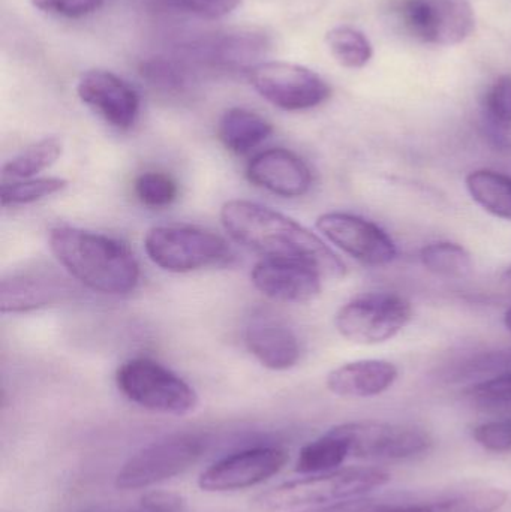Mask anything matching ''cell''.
Wrapping results in <instances>:
<instances>
[{"label": "cell", "instance_id": "6da1fadb", "mask_svg": "<svg viewBox=\"0 0 511 512\" xmlns=\"http://www.w3.org/2000/svg\"><path fill=\"white\" fill-rule=\"evenodd\" d=\"M221 222L237 243L263 258L300 262L323 279H342L347 274L344 262L320 237L270 207L228 201L222 206Z\"/></svg>", "mask_w": 511, "mask_h": 512}, {"label": "cell", "instance_id": "7a4b0ae2", "mask_svg": "<svg viewBox=\"0 0 511 512\" xmlns=\"http://www.w3.org/2000/svg\"><path fill=\"white\" fill-rule=\"evenodd\" d=\"M50 249L72 277L92 291L123 295L134 291L140 279L137 259L123 243L74 227L50 233Z\"/></svg>", "mask_w": 511, "mask_h": 512}, {"label": "cell", "instance_id": "3957f363", "mask_svg": "<svg viewBox=\"0 0 511 512\" xmlns=\"http://www.w3.org/2000/svg\"><path fill=\"white\" fill-rule=\"evenodd\" d=\"M390 481L389 472L378 468L336 469L288 481L255 496L252 507L260 512L317 508L363 498Z\"/></svg>", "mask_w": 511, "mask_h": 512}, {"label": "cell", "instance_id": "277c9868", "mask_svg": "<svg viewBox=\"0 0 511 512\" xmlns=\"http://www.w3.org/2000/svg\"><path fill=\"white\" fill-rule=\"evenodd\" d=\"M120 393L147 411L186 415L198 405L194 388L176 373L149 358H134L117 369Z\"/></svg>", "mask_w": 511, "mask_h": 512}, {"label": "cell", "instance_id": "5b68a950", "mask_svg": "<svg viewBox=\"0 0 511 512\" xmlns=\"http://www.w3.org/2000/svg\"><path fill=\"white\" fill-rule=\"evenodd\" d=\"M207 448V439L197 433H182L153 442L132 454L116 475L120 490H140L165 483L188 471Z\"/></svg>", "mask_w": 511, "mask_h": 512}, {"label": "cell", "instance_id": "8992f818", "mask_svg": "<svg viewBox=\"0 0 511 512\" xmlns=\"http://www.w3.org/2000/svg\"><path fill=\"white\" fill-rule=\"evenodd\" d=\"M413 318L410 301L396 292H369L348 301L336 313L342 337L357 345H380L401 333Z\"/></svg>", "mask_w": 511, "mask_h": 512}, {"label": "cell", "instance_id": "52a82bcc", "mask_svg": "<svg viewBox=\"0 0 511 512\" xmlns=\"http://www.w3.org/2000/svg\"><path fill=\"white\" fill-rule=\"evenodd\" d=\"M144 249L153 264L170 273H191L225 261L227 242L212 231L188 225H161L144 239Z\"/></svg>", "mask_w": 511, "mask_h": 512}, {"label": "cell", "instance_id": "ba28073f", "mask_svg": "<svg viewBox=\"0 0 511 512\" xmlns=\"http://www.w3.org/2000/svg\"><path fill=\"white\" fill-rule=\"evenodd\" d=\"M249 81L266 101L284 111L311 110L332 95L326 80L296 63H257L249 69Z\"/></svg>", "mask_w": 511, "mask_h": 512}, {"label": "cell", "instance_id": "9c48e42d", "mask_svg": "<svg viewBox=\"0 0 511 512\" xmlns=\"http://www.w3.org/2000/svg\"><path fill=\"white\" fill-rule=\"evenodd\" d=\"M347 442L350 456L359 459L402 460L419 456L431 448L432 439L419 427L381 421H356L333 427Z\"/></svg>", "mask_w": 511, "mask_h": 512}, {"label": "cell", "instance_id": "30bf717a", "mask_svg": "<svg viewBox=\"0 0 511 512\" xmlns=\"http://www.w3.org/2000/svg\"><path fill=\"white\" fill-rule=\"evenodd\" d=\"M399 12L408 32L426 44H461L476 27L468 0H404Z\"/></svg>", "mask_w": 511, "mask_h": 512}, {"label": "cell", "instance_id": "8fae6325", "mask_svg": "<svg viewBox=\"0 0 511 512\" xmlns=\"http://www.w3.org/2000/svg\"><path fill=\"white\" fill-rule=\"evenodd\" d=\"M288 453L279 447H252L213 463L200 475L198 486L213 493L258 486L284 469Z\"/></svg>", "mask_w": 511, "mask_h": 512}, {"label": "cell", "instance_id": "7c38bea8", "mask_svg": "<svg viewBox=\"0 0 511 512\" xmlns=\"http://www.w3.org/2000/svg\"><path fill=\"white\" fill-rule=\"evenodd\" d=\"M317 230L351 258L368 267H384L398 255L395 242L374 222L350 213H324Z\"/></svg>", "mask_w": 511, "mask_h": 512}, {"label": "cell", "instance_id": "4fadbf2b", "mask_svg": "<svg viewBox=\"0 0 511 512\" xmlns=\"http://www.w3.org/2000/svg\"><path fill=\"white\" fill-rule=\"evenodd\" d=\"M77 95L114 128L128 129L140 111L138 93L113 72L93 69L78 81Z\"/></svg>", "mask_w": 511, "mask_h": 512}, {"label": "cell", "instance_id": "5bb4252c", "mask_svg": "<svg viewBox=\"0 0 511 512\" xmlns=\"http://www.w3.org/2000/svg\"><path fill=\"white\" fill-rule=\"evenodd\" d=\"M507 493L500 489L471 490L437 501L384 504L371 499H351L302 512H495L504 507Z\"/></svg>", "mask_w": 511, "mask_h": 512}, {"label": "cell", "instance_id": "9a60e30c", "mask_svg": "<svg viewBox=\"0 0 511 512\" xmlns=\"http://www.w3.org/2000/svg\"><path fill=\"white\" fill-rule=\"evenodd\" d=\"M255 288L279 303L303 304L321 292V274L300 262L261 259L251 273Z\"/></svg>", "mask_w": 511, "mask_h": 512}, {"label": "cell", "instance_id": "2e32d148", "mask_svg": "<svg viewBox=\"0 0 511 512\" xmlns=\"http://www.w3.org/2000/svg\"><path fill=\"white\" fill-rule=\"evenodd\" d=\"M246 177L257 188L284 198L305 195L312 185L308 165L287 149H270L258 153L246 168Z\"/></svg>", "mask_w": 511, "mask_h": 512}, {"label": "cell", "instance_id": "e0dca14e", "mask_svg": "<svg viewBox=\"0 0 511 512\" xmlns=\"http://www.w3.org/2000/svg\"><path fill=\"white\" fill-rule=\"evenodd\" d=\"M267 41L258 33H224L186 48L188 62L213 68H243L266 53Z\"/></svg>", "mask_w": 511, "mask_h": 512}, {"label": "cell", "instance_id": "ac0fdd59", "mask_svg": "<svg viewBox=\"0 0 511 512\" xmlns=\"http://www.w3.org/2000/svg\"><path fill=\"white\" fill-rule=\"evenodd\" d=\"M398 367L384 360H360L336 367L327 388L339 397L368 399L386 393L398 379Z\"/></svg>", "mask_w": 511, "mask_h": 512}, {"label": "cell", "instance_id": "d6986e66", "mask_svg": "<svg viewBox=\"0 0 511 512\" xmlns=\"http://www.w3.org/2000/svg\"><path fill=\"white\" fill-rule=\"evenodd\" d=\"M68 292L60 277L41 271L11 274L2 280V313H23L56 303Z\"/></svg>", "mask_w": 511, "mask_h": 512}, {"label": "cell", "instance_id": "ffe728a7", "mask_svg": "<svg viewBox=\"0 0 511 512\" xmlns=\"http://www.w3.org/2000/svg\"><path fill=\"white\" fill-rule=\"evenodd\" d=\"M249 352L270 370H288L300 358V345L291 328L273 319H255L246 328Z\"/></svg>", "mask_w": 511, "mask_h": 512}, {"label": "cell", "instance_id": "44dd1931", "mask_svg": "<svg viewBox=\"0 0 511 512\" xmlns=\"http://www.w3.org/2000/svg\"><path fill=\"white\" fill-rule=\"evenodd\" d=\"M273 126L255 111L231 108L219 120L218 137L234 155H245L272 135Z\"/></svg>", "mask_w": 511, "mask_h": 512}, {"label": "cell", "instance_id": "7402d4cb", "mask_svg": "<svg viewBox=\"0 0 511 512\" xmlns=\"http://www.w3.org/2000/svg\"><path fill=\"white\" fill-rule=\"evenodd\" d=\"M471 198L495 218L511 221V177L492 170L471 171L465 179Z\"/></svg>", "mask_w": 511, "mask_h": 512}, {"label": "cell", "instance_id": "603a6c76", "mask_svg": "<svg viewBox=\"0 0 511 512\" xmlns=\"http://www.w3.org/2000/svg\"><path fill=\"white\" fill-rule=\"evenodd\" d=\"M348 456L350 450L347 442L330 430L317 441L302 448L297 459L296 471L305 475L336 471Z\"/></svg>", "mask_w": 511, "mask_h": 512}, {"label": "cell", "instance_id": "cb8c5ba5", "mask_svg": "<svg viewBox=\"0 0 511 512\" xmlns=\"http://www.w3.org/2000/svg\"><path fill=\"white\" fill-rule=\"evenodd\" d=\"M62 152L63 144L59 138L47 137L36 141L32 146L24 149L20 155L3 165V180L17 182V180L32 179L35 174L42 173L56 164Z\"/></svg>", "mask_w": 511, "mask_h": 512}, {"label": "cell", "instance_id": "d4e9b609", "mask_svg": "<svg viewBox=\"0 0 511 512\" xmlns=\"http://www.w3.org/2000/svg\"><path fill=\"white\" fill-rule=\"evenodd\" d=\"M420 261L429 273L444 279H464L473 271V258L458 243L438 242L425 246Z\"/></svg>", "mask_w": 511, "mask_h": 512}, {"label": "cell", "instance_id": "484cf974", "mask_svg": "<svg viewBox=\"0 0 511 512\" xmlns=\"http://www.w3.org/2000/svg\"><path fill=\"white\" fill-rule=\"evenodd\" d=\"M326 44L336 62L345 68H363L374 56V48L368 36L354 27H333L327 32Z\"/></svg>", "mask_w": 511, "mask_h": 512}, {"label": "cell", "instance_id": "4316f807", "mask_svg": "<svg viewBox=\"0 0 511 512\" xmlns=\"http://www.w3.org/2000/svg\"><path fill=\"white\" fill-rule=\"evenodd\" d=\"M140 74L150 86L162 92H185L194 80V72L186 60L155 57L141 63Z\"/></svg>", "mask_w": 511, "mask_h": 512}, {"label": "cell", "instance_id": "83f0119b", "mask_svg": "<svg viewBox=\"0 0 511 512\" xmlns=\"http://www.w3.org/2000/svg\"><path fill=\"white\" fill-rule=\"evenodd\" d=\"M68 186L65 179L42 177L27 179L24 182H9L2 185V206H27L45 200Z\"/></svg>", "mask_w": 511, "mask_h": 512}, {"label": "cell", "instance_id": "f1b7e54d", "mask_svg": "<svg viewBox=\"0 0 511 512\" xmlns=\"http://www.w3.org/2000/svg\"><path fill=\"white\" fill-rule=\"evenodd\" d=\"M135 194L144 206L161 209L174 203L179 194V188L167 174L150 171L138 177L135 182Z\"/></svg>", "mask_w": 511, "mask_h": 512}, {"label": "cell", "instance_id": "f546056e", "mask_svg": "<svg viewBox=\"0 0 511 512\" xmlns=\"http://www.w3.org/2000/svg\"><path fill=\"white\" fill-rule=\"evenodd\" d=\"M162 11L185 12L204 20H218L231 14L242 0H150Z\"/></svg>", "mask_w": 511, "mask_h": 512}, {"label": "cell", "instance_id": "4dcf8cb0", "mask_svg": "<svg viewBox=\"0 0 511 512\" xmlns=\"http://www.w3.org/2000/svg\"><path fill=\"white\" fill-rule=\"evenodd\" d=\"M489 119L501 126L511 125V75L494 81L485 96Z\"/></svg>", "mask_w": 511, "mask_h": 512}, {"label": "cell", "instance_id": "1f68e13d", "mask_svg": "<svg viewBox=\"0 0 511 512\" xmlns=\"http://www.w3.org/2000/svg\"><path fill=\"white\" fill-rule=\"evenodd\" d=\"M473 438L477 444L492 453H510L511 420L489 421L474 429Z\"/></svg>", "mask_w": 511, "mask_h": 512}, {"label": "cell", "instance_id": "d6a6232c", "mask_svg": "<svg viewBox=\"0 0 511 512\" xmlns=\"http://www.w3.org/2000/svg\"><path fill=\"white\" fill-rule=\"evenodd\" d=\"M35 8L66 18H80L95 12L102 0H32Z\"/></svg>", "mask_w": 511, "mask_h": 512}, {"label": "cell", "instance_id": "836d02e7", "mask_svg": "<svg viewBox=\"0 0 511 512\" xmlns=\"http://www.w3.org/2000/svg\"><path fill=\"white\" fill-rule=\"evenodd\" d=\"M468 394L480 402L511 403V373L479 382L468 390Z\"/></svg>", "mask_w": 511, "mask_h": 512}, {"label": "cell", "instance_id": "e575fe53", "mask_svg": "<svg viewBox=\"0 0 511 512\" xmlns=\"http://www.w3.org/2000/svg\"><path fill=\"white\" fill-rule=\"evenodd\" d=\"M140 507L146 512H183L186 499L179 493L153 490L141 498Z\"/></svg>", "mask_w": 511, "mask_h": 512}, {"label": "cell", "instance_id": "d590c367", "mask_svg": "<svg viewBox=\"0 0 511 512\" xmlns=\"http://www.w3.org/2000/svg\"><path fill=\"white\" fill-rule=\"evenodd\" d=\"M504 324H506L507 330L511 333V307L507 310L506 315H504Z\"/></svg>", "mask_w": 511, "mask_h": 512}, {"label": "cell", "instance_id": "8d00e7d4", "mask_svg": "<svg viewBox=\"0 0 511 512\" xmlns=\"http://www.w3.org/2000/svg\"><path fill=\"white\" fill-rule=\"evenodd\" d=\"M86 512H146L143 510V508L140 507V510H93V511H86Z\"/></svg>", "mask_w": 511, "mask_h": 512}, {"label": "cell", "instance_id": "74e56055", "mask_svg": "<svg viewBox=\"0 0 511 512\" xmlns=\"http://www.w3.org/2000/svg\"><path fill=\"white\" fill-rule=\"evenodd\" d=\"M506 279H507V280H510V282H511V267H510V268H507V271H506Z\"/></svg>", "mask_w": 511, "mask_h": 512}]
</instances>
